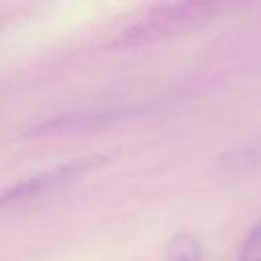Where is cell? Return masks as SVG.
<instances>
[{
    "instance_id": "obj_5",
    "label": "cell",
    "mask_w": 261,
    "mask_h": 261,
    "mask_svg": "<svg viewBox=\"0 0 261 261\" xmlns=\"http://www.w3.org/2000/svg\"><path fill=\"white\" fill-rule=\"evenodd\" d=\"M239 261H261V228L255 224L249 234L245 237L241 251H239Z\"/></svg>"
},
{
    "instance_id": "obj_1",
    "label": "cell",
    "mask_w": 261,
    "mask_h": 261,
    "mask_svg": "<svg viewBox=\"0 0 261 261\" xmlns=\"http://www.w3.org/2000/svg\"><path fill=\"white\" fill-rule=\"evenodd\" d=\"M216 16V4L210 2H167L147 10L137 22L110 41V49H130L173 37H181L206 27Z\"/></svg>"
},
{
    "instance_id": "obj_2",
    "label": "cell",
    "mask_w": 261,
    "mask_h": 261,
    "mask_svg": "<svg viewBox=\"0 0 261 261\" xmlns=\"http://www.w3.org/2000/svg\"><path fill=\"white\" fill-rule=\"evenodd\" d=\"M106 161H108V155L94 153V155H86V157H77V159H71L65 163H59L47 171L37 173V175H31V177H27V179L0 192V208L22 204V202L53 194V192L69 186L77 177L90 173L92 169L104 165Z\"/></svg>"
},
{
    "instance_id": "obj_3",
    "label": "cell",
    "mask_w": 261,
    "mask_h": 261,
    "mask_svg": "<svg viewBox=\"0 0 261 261\" xmlns=\"http://www.w3.org/2000/svg\"><path fill=\"white\" fill-rule=\"evenodd\" d=\"M122 110H84V112H67L57 114L51 120L35 124L29 128V137H57V135H73V133H88L98 130L112 124L116 118L124 116Z\"/></svg>"
},
{
    "instance_id": "obj_4",
    "label": "cell",
    "mask_w": 261,
    "mask_h": 261,
    "mask_svg": "<svg viewBox=\"0 0 261 261\" xmlns=\"http://www.w3.org/2000/svg\"><path fill=\"white\" fill-rule=\"evenodd\" d=\"M167 261H200L202 257V247L196 237L188 232H179L169 239L165 247Z\"/></svg>"
}]
</instances>
